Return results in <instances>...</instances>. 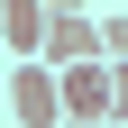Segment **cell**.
<instances>
[{
	"label": "cell",
	"instance_id": "cell-1",
	"mask_svg": "<svg viewBox=\"0 0 128 128\" xmlns=\"http://www.w3.org/2000/svg\"><path fill=\"white\" fill-rule=\"evenodd\" d=\"M9 119H18V128H55V119H64L55 64H46V55H9Z\"/></svg>",
	"mask_w": 128,
	"mask_h": 128
},
{
	"label": "cell",
	"instance_id": "cell-2",
	"mask_svg": "<svg viewBox=\"0 0 128 128\" xmlns=\"http://www.w3.org/2000/svg\"><path fill=\"white\" fill-rule=\"evenodd\" d=\"M37 55L55 64V73H64V64H92V55H101V9H46Z\"/></svg>",
	"mask_w": 128,
	"mask_h": 128
},
{
	"label": "cell",
	"instance_id": "cell-3",
	"mask_svg": "<svg viewBox=\"0 0 128 128\" xmlns=\"http://www.w3.org/2000/svg\"><path fill=\"white\" fill-rule=\"evenodd\" d=\"M55 101H64V119H110V55L64 64L55 73Z\"/></svg>",
	"mask_w": 128,
	"mask_h": 128
},
{
	"label": "cell",
	"instance_id": "cell-4",
	"mask_svg": "<svg viewBox=\"0 0 128 128\" xmlns=\"http://www.w3.org/2000/svg\"><path fill=\"white\" fill-rule=\"evenodd\" d=\"M46 37V0H0V55H37Z\"/></svg>",
	"mask_w": 128,
	"mask_h": 128
},
{
	"label": "cell",
	"instance_id": "cell-5",
	"mask_svg": "<svg viewBox=\"0 0 128 128\" xmlns=\"http://www.w3.org/2000/svg\"><path fill=\"white\" fill-rule=\"evenodd\" d=\"M101 55L128 64V9H101Z\"/></svg>",
	"mask_w": 128,
	"mask_h": 128
},
{
	"label": "cell",
	"instance_id": "cell-6",
	"mask_svg": "<svg viewBox=\"0 0 128 128\" xmlns=\"http://www.w3.org/2000/svg\"><path fill=\"white\" fill-rule=\"evenodd\" d=\"M110 119H128V64H110Z\"/></svg>",
	"mask_w": 128,
	"mask_h": 128
},
{
	"label": "cell",
	"instance_id": "cell-7",
	"mask_svg": "<svg viewBox=\"0 0 128 128\" xmlns=\"http://www.w3.org/2000/svg\"><path fill=\"white\" fill-rule=\"evenodd\" d=\"M55 128H110V119H55Z\"/></svg>",
	"mask_w": 128,
	"mask_h": 128
},
{
	"label": "cell",
	"instance_id": "cell-8",
	"mask_svg": "<svg viewBox=\"0 0 128 128\" xmlns=\"http://www.w3.org/2000/svg\"><path fill=\"white\" fill-rule=\"evenodd\" d=\"M46 9H92V0H46Z\"/></svg>",
	"mask_w": 128,
	"mask_h": 128
},
{
	"label": "cell",
	"instance_id": "cell-9",
	"mask_svg": "<svg viewBox=\"0 0 128 128\" xmlns=\"http://www.w3.org/2000/svg\"><path fill=\"white\" fill-rule=\"evenodd\" d=\"M110 128H128V119H110Z\"/></svg>",
	"mask_w": 128,
	"mask_h": 128
}]
</instances>
